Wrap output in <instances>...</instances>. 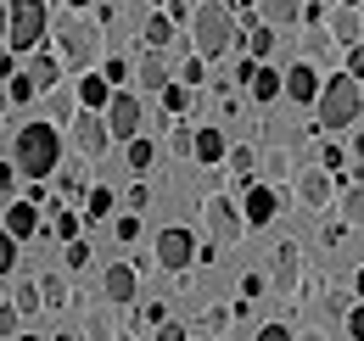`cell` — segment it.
<instances>
[{
	"mask_svg": "<svg viewBox=\"0 0 364 341\" xmlns=\"http://www.w3.org/2000/svg\"><path fill=\"white\" fill-rule=\"evenodd\" d=\"M230 325V308H208V313H202V330H225Z\"/></svg>",
	"mask_w": 364,
	"mask_h": 341,
	"instance_id": "41",
	"label": "cell"
},
{
	"mask_svg": "<svg viewBox=\"0 0 364 341\" xmlns=\"http://www.w3.org/2000/svg\"><path fill=\"white\" fill-rule=\"evenodd\" d=\"M135 85H140V90H157V95H163V90L174 85V79H168V67H163V56H157V50H146V56H140V67H135Z\"/></svg>",
	"mask_w": 364,
	"mask_h": 341,
	"instance_id": "16",
	"label": "cell"
},
{
	"mask_svg": "<svg viewBox=\"0 0 364 341\" xmlns=\"http://www.w3.org/2000/svg\"><path fill=\"white\" fill-rule=\"evenodd\" d=\"M6 11H11V23H6V45L11 50H34L46 40V0H11Z\"/></svg>",
	"mask_w": 364,
	"mask_h": 341,
	"instance_id": "4",
	"label": "cell"
},
{
	"mask_svg": "<svg viewBox=\"0 0 364 341\" xmlns=\"http://www.w3.org/2000/svg\"><path fill=\"white\" fill-rule=\"evenodd\" d=\"M348 330H353V341H364V308H348Z\"/></svg>",
	"mask_w": 364,
	"mask_h": 341,
	"instance_id": "49",
	"label": "cell"
},
{
	"mask_svg": "<svg viewBox=\"0 0 364 341\" xmlns=\"http://www.w3.org/2000/svg\"><path fill=\"white\" fill-rule=\"evenodd\" d=\"M319 129H348L359 124L364 112V85L353 79V73H336V79H325V90H319Z\"/></svg>",
	"mask_w": 364,
	"mask_h": 341,
	"instance_id": "2",
	"label": "cell"
},
{
	"mask_svg": "<svg viewBox=\"0 0 364 341\" xmlns=\"http://www.w3.org/2000/svg\"><path fill=\"white\" fill-rule=\"evenodd\" d=\"M274 95H286V73L258 67V73H252V101H274Z\"/></svg>",
	"mask_w": 364,
	"mask_h": 341,
	"instance_id": "21",
	"label": "cell"
},
{
	"mask_svg": "<svg viewBox=\"0 0 364 341\" xmlns=\"http://www.w3.org/2000/svg\"><path fill=\"white\" fill-rule=\"evenodd\" d=\"M163 107L168 112H191V85H168L163 90Z\"/></svg>",
	"mask_w": 364,
	"mask_h": 341,
	"instance_id": "33",
	"label": "cell"
},
{
	"mask_svg": "<svg viewBox=\"0 0 364 341\" xmlns=\"http://www.w3.org/2000/svg\"><path fill=\"white\" fill-rule=\"evenodd\" d=\"M73 140H79V151H85V157H101V151L112 146V129H107L101 112H85V118H73Z\"/></svg>",
	"mask_w": 364,
	"mask_h": 341,
	"instance_id": "9",
	"label": "cell"
},
{
	"mask_svg": "<svg viewBox=\"0 0 364 341\" xmlns=\"http://www.w3.org/2000/svg\"><path fill=\"white\" fill-rule=\"evenodd\" d=\"M353 291H359V297H364V269H359V274H353Z\"/></svg>",
	"mask_w": 364,
	"mask_h": 341,
	"instance_id": "54",
	"label": "cell"
},
{
	"mask_svg": "<svg viewBox=\"0 0 364 341\" xmlns=\"http://www.w3.org/2000/svg\"><path fill=\"white\" fill-rule=\"evenodd\" d=\"M258 291H264V274H247V280H241V297L252 302V297H258Z\"/></svg>",
	"mask_w": 364,
	"mask_h": 341,
	"instance_id": "51",
	"label": "cell"
},
{
	"mask_svg": "<svg viewBox=\"0 0 364 341\" xmlns=\"http://www.w3.org/2000/svg\"><path fill=\"white\" fill-rule=\"evenodd\" d=\"M247 50H252V62H258V56H269V50H274V28H269V23H258V28L247 34Z\"/></svg>",
	"mask_w": 364,
	"mask_h": 341,
	"instance_id": "29",
	"label": "cell"
},
{
	"mask_svg": "<svg viewBox=\"0 0 364 341\" xmlns=\"http://www.w3.org/2000/svg\"><path fill=\"white\" fill-rule=\"evenodd\" d=\"M191 45H196V56H225L230 45H235V17H230V6H219V0L196 6V17H191Z\"/></svg>",
	"mask_w": 364,
	"mask_h": 341,
	"instance_id": "3",
	"label": "cell"
},
{
	"mask_svg": "<svg viewBox=\"0 0 364 341\" xmlns=\"http://www.w3.org/2000/svg\"><path fill=\"white\" fill-rule=\"evenodd\" d=\"M157 341H185V325H174V319H163V325H157Z\"/></svg>",
	"mask_w": 364,
	"mask_h": 341,
	"instance_id": "47",
	"label": "cell"
},
{
	"mask_svg": "<svg viewBox=\"0 0 364 341\" xmlns=\"http://www.w3.org/2000/svg\"><path fill=\"white\" fill-rule=\"evenodd\" d=\"M286 95L303 101V107H314V101H319V73L309 67V62H297V67L286 73Z\"/></svg>",
	"mask_w": 364,
	"mask_h": 341,
	"instance_id": "15",
	"label": "cell"
},
{
	"mask_svg": "<svg viewBox=\"0 0 364 341\" xmlns=\"http://www.w3.org/2000/svg\"><path fill=\"white\" fill-rule=\"evenodd\" d=\"M348 50H353V56H348V73H353V79H364V40L348 45Z\"/></svg>",
	"mask_w": 364,
	"mask_h": 341,
	"instance_id": "46",
	"label": "cell"
},
{
	"mask_svg": "<svg viewBox=\"0 0 364 341\" xmlns=\"http://www.w3.org/2000/svg\"><path fill=\"white\" fill-rule=\"evenodd\" d=\"M297 274H303V252H297V241H280V247H274V291L297 297Z\"/></svg>",
	"mask_w": 364,
	"mask_h": 341,
	"instance_id": "10",
	"label": "cell"
},
{
	"mask_svg": "<svg viewBox=\"0 0 364 341\" xmlns=\"http://www.w3.org/2000/svg\"><path fill=\"white\" fill-rule=\"evenodd\" d=\"M90 263V247L85 241H68V269H85Z\"/></svg>",
	"mask_w": 364,
	"mask_h": 341,
	"instance_id": "42",
	"label": "cell"
},
{
	"mask_svg": "<svg viewBox=\"0 0 364 341\" xmlns=\"http://www.w3.org/2000/svg\"><path fill=\"white\" fill-rule=\"evenodd\" d=\"M79 101H85L90 112H101V107L112 101V85H107L101 73H85V79H79Z\"/></svg>",
	"mask_w": 364,
	"mask_h": 341,
	"instance_id": "20",
	"label": "cell"
},
{
	"mask_svg": "<svg viewBox=\"0 0 364 341\" xmlns=\"http://www.w3.org/2000/svg\"><path fill=\"white\" fill-rule=\"evenodd\" d=\"M331 40H336V45H359L364 40V23H359V11H353V6L331 11Z\"/></svg>",
	"mask_w": 364,
	"mask_h": 341,
	"instance_id": "17",
	"label": "cell"
},
{
	"mask_svg": "<svg viewBox=\"0 0 364 341\" xmlns=\"http://www.w3.org/2000/svg\"><path fill=\"white\" fill-rule=\"evenodd\" d=\"M11 190H17V163H11V168L0 163V196H11Z\"/></svg>",
	"mask_w": 364,
	"mask_h": 341,
	"instance_id": "48",
	"label": "cell"
},
{
	"mask_svg": "<svg viewBox=\"0 0 364 341\" xmlns=\"http://www.w3.org/2000/svg\"><path fill=\"white\" fill-rule=\"evenodd\" d=\"M17 319H23V313H17V308H6V302H0V336H17Z\"/></svg>",
	"mask_w": 364,
	"mask_h": 341,
	"instance_id": "43",
	"label": "cell"
},
{
	"mask_svg": "<svg viewBox=\"0 0 364 341\" xmlns=\"http://www.w3.org/2000/svg\"><path fill=\"white\" fill-rule=\"evenodd\" d=\"M258 341H297V336H291V325H264Z\"/></svg>",
	"mask_w": 364,
	"mask_h": 341,
	"instance_id": "44",
	"label": "cell"
},
{
	"mask_svg": "<svg viewBox=\"0 0 364 341\" xmlns=\"http://www.w3.org/2000/svg\"><path fill=\"white\" fill-rule=\"evenodd\" d=\"M319 168L336 173V168H342V151H336V146H325V151H319Z\"/></svg>",
	"mask_w": 364,
	"mask_h": 341,
	"instance_id": "50",
	"label": "cell"
},
{
	"mask_svg": "<svg viewBox=\"0 0 364 341\" xmlns=\"http://www.w3.org/2000/svg\"><path fill=\"white\" fill-rule=\"evenodd\" d=\"M202 218H208L213 241H225V247H235V241L247 235V218H241V207H235L230 196H208V202H202Z\"/></svg>",
	"mask_w": 364,
	"mask_h": 341,
	"instance_id": "6",
	"label": "cell"
},
{
	"mask_svg": "<svg viewBox=\"0 0 364 341\" xmlns=\"http://www.w3.org/2000/svg\"><path fill=\"white\" fill-rule=\"evenodd\" d=\"M359 85H364V79H359Z\"/></svg>",
	"mask_w": 364,
	"mask_h": 341,
	"instance_id": "59",
	"label": "cell"
},
{
	"mask_svg": "<svg viewBox=\"0 0 364 341\" xmlns=\"http://www.w3.org/2000/svg\"><path fill=\"white\" fill-rule=\"evenodd\" d=\"M85 336H90V341H118V325H112L107 313H90V325H85Z\"/></svg>",
	"mask_w": 364,
	"mask_h": 341,
	"instance_id": "31",
	"label": "cell"
},
{
	"mask_svg": "<svg viewBox=\"0 0 364 341\" xmlns=\"http://www.w3.org/2000/svg\"><path fill=\"white\" fill-rule=\"evenodd\" d=\"M235 6H252V0H235Z\"/></svg>",
	"mask_w": 364,
	"mask_h": 341,
	"instance_id": "58",
	"label": "cell"
},
{
	"mask_svg": "<svg viewBox=\"0 0 364 341\" xmlns=\"http://www.w3.org/2000/svg\"><path fill=\"white\" fill-rule=\"evenodd\" d=\"M274 213H280V196H274L269 185H247L241 218H247V224H274Z\"/></svg>",
	"mask_w": 364,
	"mask_h": 341,
	"instance_id": "13",
	"label": "cell"
},
{
	"mask_svg": "<svg viewBox=\"0 0 364 341\" xmlns=\"http://www.w3.org/2000/svg\"><path fill=\"white\" fill-rule=\"evenodd\" d=\"M297 196H303V202L319 213V207L336 196V179H331V168H303V173H297Z\"/></svg>",
	"mask_w": 364,
	"mask_h": 341,
	"instance_id": "12",
	"label": "cell"
},
{
	"mask_svg": "<svg viewBox=\"0 0 364 341\" xmlns=\"http://www.w3.org/2000/svg\"><path fill=\"white\" fill-rule=\"evenodd\" d=\"M11 269H17V235L0 229V274H11Z\"/></svg>",
	"mask_w": 364,
	"mask_h": 341,
	"instance_id": "36",
	"label": "cell"
},
{
	"mask_svg": "<svg viewBox=\"0 0 364 341\" xmlns=\"http://www.w3.org/2000/svg\"><path fill=\"white\" fill-rule=\"evenodd\" d=\"M11 163L17 173H28V179H50V173L62 168V134L56 124H23L17 129V146H11Z\"/></svg>",
	"mask_w": 364,
	"mask_h": 341,
	"instance_id": "1",
	"label": "cell"
},
{
	"mask_svg": "<svg viewBox=\"0 0 364 341\" xmlns=\"http://www.w3.org/2000/svg\"><path fill=\"white\" fill-rule=\"evenodd\" d=\"M6 235H17V241H28V235H40V207L23 196V202H6Z\"/></svg>",
	"mask_w": 364,
	"mask_h": 341,
	"instance_id": "14",
	"label": "cell"
},
{
	"mask_svg": "<svg viewBox=\"0 0 364 341\" xmlns=\"http://www.w3.org/2000/svg\"><path fill=\"white\" fill-rule=\"evenodd\" d=\"M342 224H364V185L342 190Z\"/></svg>",
	"mask_w": 364,
	"mask_h": 341,
	"instance_id": "24",
	"label": "cell"
},
{
	"mask_svg": "<svg viewBox=\"0 0 364 341\" xmlns=\"http://www.w3.org/2000/svg\"><path fill=\"white\" fill-rule=\"evenodd\" d=\"M101 79H107V85H124V79H129V62H124V56H107V62H101Z\"/></svg>",
	"mask_w": 364,
	"mask_h": 341,
	"instance_id": "35",
	"label": "cell"
},
{
	"mask_svg": "<svg viewBox=\"0 0 364 341\" xmlns=\"http://www.w3.org/2000/svg\"><path fill=\"white\" fill-rule=\"evenodd\" d=\"M11 308H17V313H40V308H46L40 280H17V286H11Z\"/></svg>",
	"mask_w": 364,
	"mask_h": 341,
	"instance_id": "22",
	"label": "cell"
},
{
	"mask_svg": "<svg viewBox=\"0 0 364 341\" xmlns=\"http://www.w3.org/2000/svg\"><path fill=\"white\" fill-rule=\"evenodd\" d=\"M101 297L107 302H135L140 297V274L129 269V263H112V269L101 274Z\"/></svg>",
	"mask_w": 364,
	"mask_h": 341,
	"instance_id": "11",
	"label": "cell"
},
{
	"mask_svg": "<svg viewBox=\"0 0 364 341\" xmlns=\"http://www.w3.org/2000/svg\"><path fill=\"white\" fill-rule=\"evenodd\" d=\"M168 151H174V157H191V151H196V134H191V129H174V134H168Z\"/></svg>",
	"mask_w": 364,
	"mask_h": 341,
	"instance_id": "34",
	"label": "cell"
},
{
	"mask_svg": "<svg viewBox=\"0 0 364 341\" xmlns=\"http://www.w3.org/2000/svg\"><path fill=\"white\" fill-rule=\"evenodd\" d=\"M6 23H11V11H6V6H0V40H6Z\"/></svg>",
	"mask_w": 364,
	"mask_h": 341,
	"instance_id": "53",
	"label": "cell"
},
{
	"mask_svg": "<svg viewBox=\"0 0 364 341\" xmlns=\"http://www.w3.org/2000/svg\"><path fill=\"white\" fill-rule=\"evenodd\" d=\"M225 134H219V129H196V151H191V163H208V168H213V163H225Z\"/></svg>",
	"mask_w": 364,
	"mask_h": 341,
	"instance_id": "18",
	"label": "cell"
},
{
	"mask_svg": "<svg viewBox=\"0 0 364 341\" xmlns=\"http://www.w3.org/2000/svg\"><path fill=\"white\" fill-rule=\"evenodd\" d=\"M112 235H118V241H140V218H135V213H124L118 224H112Z\"/></svg>",
	"mask_w": 364,
	"mask_h": 341,
	"instance_id": "37",
	"label": "cell"
},
{
	"mask_svg": "<svg viewBox=\"0 0 364 341\" xmlns=\"http://www.w3.org/2000/svg\"><path fill=\"white\" fill-rule=\"evenodd\" d=\"M325 308H331V313H342V319H348V308H353V302L342 297V291H331V297H325Z\"/></svg>",
	"mask_w": 364,
	"mask_h": 341,
	"instance_id": "52",
	"label": "cell"
},
{
	"mask_svg": "<svg viewBox=\"0 0 364 341\" xmlns=\"http://www.w3.org/2000/svg\"><path fill=\"white\" fill-rule=\"evenodd\" d=\"M11 341H40V336H11Z\"/></svg>",
	"mask_w": 364,
	"mask_h": 341,
	"instance_id": "56",
	"label": "cell"
},
{
	"mask_svg": "<svg viewBox=\"0 0 364 341\" xmlns=\"http://www.w3.org/2000/svg\"><path fill=\"white\" fill-rule=\"evenodd\" d=\"M40 297H46V308H68V280H62V274H46V280H40Z\"/></svg>",
	"mask_w": 364,
	"mask_h": 341,
	"instance_id": "27",
	"label": "cell"
},
{
	"mask_svg": "<svg viewBox=\"0 0 364 341\" xmlns=\"http://www.w3.org/2000/svg\"><path fill=\"white\" fill-rule=\"evenodd\" d=\"M157 263H163L168 274H185V269L196 263V235H191V229H180V224L157 229Z\"/></svg>",
	"mask_w": 364,
	"mask_h": 341,
	"instance_id": "5",
	"label": "cell"
},
{
	"mask_svg": "<svg viewBox=\"0 0 364 341\" xmlns=\"http://www.w3.org/2000/svg\"><path fill=\"white\" fill-rule=\"evenodd\" d=\"M107 213H112V190H107V185H95L90 202H85V218L95 224V218H107Z\"/></svg>",
	"mask_w": 364,
	"mask_h": 341,
	"instance_id": "30",
	"label": "cell"
},
{
	"mask_svg": "<svg viewBox=\"0 0 364 341\" xmlns=\"http://www.w3.org/2000/svg\"><path fill=\"white\" fill-rule=\"evenodd\" d=\"M56 235H62V241H79V218H73V213H56Z\"/></svg>",
	"mask_w": 364,
	"mask_h": 341,
	"instance_id": "40",
	"label": "cell"
},
{
	"mask_svg": "<svg viewBox=\"0 0 364 341\" xmlns=\"http://www.w3.org/2000/svg\"><path fill=\"white\" fill-rule=\"evenodd\" d=\"M56 45H62V67H90L95 62V28L90 23H62V34H56Z\"/></svg>",
	"mask_w": 364,
	"mask_h": 341,
	"instance_id": "7",
	"label": "cell"
},
{
	"mask_svg": "<svg viewBox=\"0 0 364 341\" xmlns=\"http://www.w3.org/2000/svg\"><path fill=\"white\" fill-rule=\"evenodd\" d=\"M258 17H264L269 28H286V23L303 17V0H258Z\"/></svg>",
	"mask_w": 364,
	"mask_h": 341,
	"instance_id": "19",
	"label": "cell"
},
{
	"mask_svg": "<svg viewBox=\"0 0 364 341\" xmlns=\"http://www.w3.org/2000/svg\"><path fill=\"white\" fill-rule=\"evenodd\" d=\"M297 341H325V330H309V336H297Z\"/></svg>",
	"mask_w": 364,
	"mask_h": 341,
	"instance_id": "55",
	"label": "cell"
},
{
	"mask_svg": "<svg viewBox=\"0 0 364 341\" xmlns=\"http://www.w3.org/2000/svg\"><path fill=\"white\" fill-rule=\"evenodd\" d=\"M168 40H174V23H168L163 11H157V17H146V45H151V50H163Z\"/></svg>",
	"mask_w": 364,
	"mask_h": 341,
	"instance_id": "25",
	"label": "cell"
},
{
	"mask_svg": "<svg viewBox=\"0 0 364 341\" xmlns=\"http://www.w3.org/2000/svg\"><path fill=\"white\" fill-rule=\"evenodd\" d=\"M225 163L241 173V179H252V168H258V151H252V146H230V151H225Z\"/></svg>",
	"mask_w": 364,
	"mask_h": 341,
	"instance_id": "26",
	"label": "cell"
},
{
	"mask_svg": "<svg viewBox=\"0 0 364 341\" xmlns=\"http://www.w3.org/2000/svg\"><path fill=\"white\" fill-rule=\"evenodd\" d=\"M40 95V85L28 79V73H11V107H23V101H34Z\"/></svg>",
	"mask_w": 364,
	"mask_h": 341,
	"instance_id": "32",
	"label": "cell"
},
{
	"mask_svg": "<svg viewBox=\"0 0 364 341\" xmlns=\"http://www.w3.org/2000/svg\"><path fill=\"white\" fill-rule=\"evenodd\" d=\"M73 118V95H50V124H68Z\"/></svg>",
	"mask_w": 364,
	"mask_h": 341,
	"instance_id": "38",
	"label": "cell"
},
{
	"mask_svg": "<svg viewBox=\"0 0 364 341\" xmlns=\"http://www.w3.org/2000/svg\"><path fill=\"white\" fill-rule=\"evenodd\" d=\"M73 6H90V0H73Z\"/></svg>",
	"mask_w": 364,
	"mask_h": 341,
	"instance_id": "57",
	"label": "cell"
},
{
	"mask_svg": "<svg viewBox=\"0 0 364 341\" xmlns=\"http://www.w3.org/2000/svg\"><path fill=\"white\" fill-rule=\"evenodd\" d=\"M202 62H208V56H191V62H185V85H191V90L208 79V67H202Z\"/></svg>",
	"mask_w": 364,
	"mask_h": 341,
	"instance_id": "39",
	"label": "cell"
},
{
	"mask_svg": "<svg viewBox=\"0 0 364 341\" xmlns=\"http://www.w3.org/2000/svg\"><path fill=\"white\" fill-rule=\"evenodd\" d=\"M269 173H274V179H286V173H291V157H286V151H269Z\"/></svg>",
	"mask_w": 364,
	"mask_h": 341,
	"instance_id": "45",
	"label": "cell"
},
{
	"mask_svg": "<svg viewBox=\"0 0 364 341\" xmlns=\"http://www.w3.org/2000/svg\"><path fill=\"white\" fill-rule=\"evenodd\" d=\"M151 157H157V146H151V140H146V134H135V140H129V168H151Z\"/></svg>",
	"mask_w": 364,
	"mask_h": 341,
	"instance_id": "28",
	"label": "cell"
},
{
	"mask_svg": "<svg viewBox=\"0 0 364 341\" xmlns=\"http://www.w3.org/2000/svg\"><path fill=\"white\" fill-rule=\"evenodd\" d=\"M28 79L40 90H56V79H62V62L56 56H34V67H28Z\"/></svg>",
	"mask_w": 364,
	"mask_h": 341,
	"instance_id": "23",
	"label": "cell"
},
{
	"mask_svg": "<svg viewBox=\"0 0 364 341\" xmlns=\"http://www.w3.org/2000/svg\"><path fill=\"white\" fill-rule=\"evenodd\" d=\"M107 129H112L118 140H135V134H140V95L118 90V95L107 101Z\"/></svg>",
	"mask_w": 364,
	"mask_h": 341,
	"instance_id": "8",
	"label": "cell"
}]
</instances>
